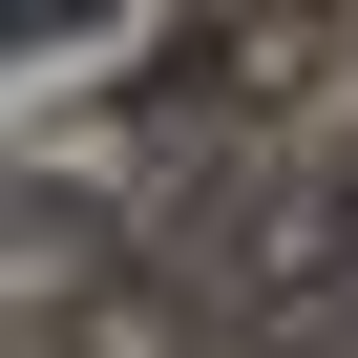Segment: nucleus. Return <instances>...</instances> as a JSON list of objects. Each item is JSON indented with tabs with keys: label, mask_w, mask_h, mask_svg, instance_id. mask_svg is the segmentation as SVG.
Listing matches in <instances>:
<instances>
[{
	"label": "nucleus",
	"mask_w": 358,
	"mask_h": 358,
	"mask_svg": "<svg viewBox=\"0 0 358 358\" xmlns=\"http://www.w3.org/2000/svg\"><path fill=\"white\" fill-rule=\"evenodd\" d=\"M43 253H85V211H43V190H0V274H43Z\"/></svg>",
	"instance_id": "nucleus-1"
}]
</instances>
